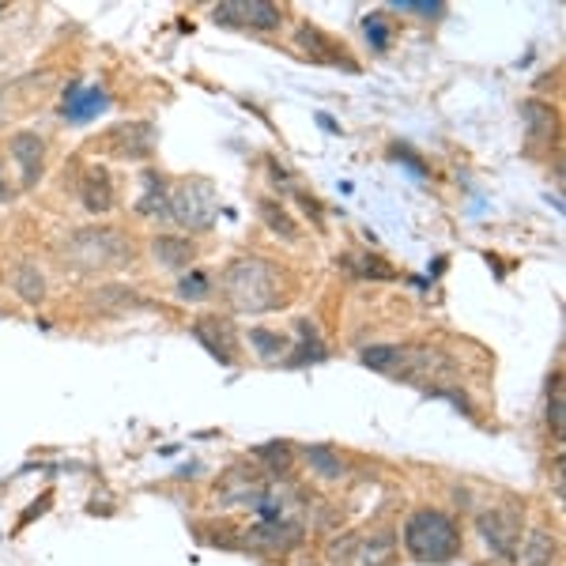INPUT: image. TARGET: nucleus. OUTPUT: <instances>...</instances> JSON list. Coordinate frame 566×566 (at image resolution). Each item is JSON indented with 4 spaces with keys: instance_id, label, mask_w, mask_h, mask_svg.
Instances as JSON below:
<instances>
[{
    "instance_id": "14",
    "label": "nucleus",
    "mask_w": 566,
    "mask_h": 566,
    "mask_svg": "<svg viewBox=\"0 0 566 566\" xmlns=\"http://www.w3.org/2000/svg\"><path fill=\"white\" fill-rule=\"evenodd\" d=\"M517 559L525 566H552L559 559V541H555L552 533H544V528H536V533H528L522 544H517Z\"/></svg>"
},
{
    "instance_id": "5",
    "label": "nucleus",
    "mask_w": 566,
    "mask_h": 566,
    "mask_svg": "<svg viewBox=\"0 0 566 566\" xmlns=\"http://www.w3.org/2000/svg\"><path fill=\"white\" fill-rule=\"evenodd\" d=\"M212 20L234 27V31H276L283 23V12L276 4H264V0H227L212 12Z\"/></svg>"
},
{
    "instance_id": "23",
    "label": "nucleus",
    "mask_w": 566,
    "mask_h": 566,
    "mask_svg": "<svg viewBox=\"0 0 566 566\" xmlns=\"http://www.w3.org/2000/svg\"><path fill=\"white\" fill-rule=\"evenodd\" d=\"M348 269L359 280H392V269L378 258H348Z\"/></svg>"
},
{
    "instance_id": "6",
    "label": "nucleus",
    "mask_w": 566,
    "mask_h": 566,
    "mask_svg": "<svg viewBox=\"0 0 566 566\" xmlns=\"http://www.w3.org/2000/svg\"><path fill=\"white\" fill-rule=\"evenodd\" d=\"M480 525V536L491 544V552L502 555V559H514L517 555V544H522V517L506 506H495V510H483L476 517Z\"/></svg>"
},
{
    "instance_id": "2",
    "label": "nucleus",
    "mask_w": 566,
    "mask_h": 566,
    "mask_svg": "<svg viewBox=\"0 0 566 566\" xmlns=\"http://www.w3.org/2000/svg\"><path fill=\"white\" fill-rule=\"evenodd\" d=\"M405 552L416 563H453L461 555V528L446 510L423 506L405 522Z\"/></svg>"
},
{
    "instance_id": "16",
    "label": "nucleus",
    "mask_w": 566,
    "mask_h": 566,
    "mask_svg": "<svg viewBox=\"0 0 566 566\" xmlns=\"http://www.w3.org/2000/svg\"><path fill=\"white\" fill-rule=\"evenodd\" d=\"M144 197L136 205V212L148 219H170V186L159 175H144Z\"/></svg>"
},
{
    "instance_id": "28",
    "label": "nucleus",
    "mask_w": 566,
    "mask_h": 566,
    "mask_svg": "<svg viewBox=\"0 0 566 566\" xmlns=\"http://www.w3.org/2000/svg\"><path fill=\"white\" fill-rule=\"evenodd\" d=\"M400 12H419V15H438L442 8L434 4V0H397Z\"/></svg>"
},
{
    "instance_id": "19",
    "label": "nucleus",
    "mask_w": 566,
    "mask_h": 566,
    "mask_svg": "<svg viewBox=\"0 0 566 566\" xmlns=\"http://www.w3.org/2000/svg\"><path fill=\"white\" fill-rule=\"evenodd\" d=\"M12 283H15V291H20V295H23L31 306H39V303H42V295H45V280H42V269H39V264L23 261L20 269H15Z\"/></svg>"
},
{
    "instance_id": "25",
    "label": "nucleus",
    "mask_w": 566,
    "mask_h": 566,
    "mask_svg": "<svg viewBox=\"0 0 566 566\" xmlns=\"http://www.w3.org/2000/svg\"><path fill=\"white\" fill-rule=\"evenodd\" d=\"M250 340H253V348L264 355V359H276V355L287 352V340H280L276 333H264V328H253Z\"/></svg>"
},
{
    "instance_id": "7",
    "label": "nucleus",
    "mask_w": 566,
    "mask_h": 566,
    "mask_svg": "<svg viewBox=\"0 0 566 566\" xmlns=\"http://www.w3.org/2000/svg\"><path fill=\"white\" fill-rule=\"evenodd\" d=\"M103 148L114 159H148L155 148V133L148 122H133V125H114L103 136Z\"/></svg>"
},
{
    "instance_id": "20",
    "label": "nucleus",
    "mask_w": 566,
    "mask_h": 566,
    "mask_svg": "<svg viewBox=\"0 0 566 566\" xmlns=\"http://www.w3.org/2000/svg\"><path fill=\"white\" fill-rule=\"evenodd\" d=\"M298 42H303V50H306L314 61H322V65H328V61H340L336 45L328 42L322 31H314V27H303V31H298Z\"/></svg>"
},
{
    "instance_id": "13",
    "label": "nucleus",
    "mask_w": 566,
    "mask_h": 566,
    "mask_svg": "<svg viewBox=\"0 0 566 566\" xmlns=\"http://www.w3.org/2000/svg\"><path fill=\"white\" fill-rule=\"evenodd\" d=\"M80 200H84L87 212H109L114 208V186H109V175L103 167H87L84 181H80Z\"/></svg>"
},
{
    "instance_id": "4",
    "label": "nucleus",
    "mask_w": 566,
    "mask_h": 566,
    "mask_svg": "<svg viewBox=\"0 0 566 566\" xmlns=\"http://www.w3.org/2000/svg\"><path fill=\"white\" fill-rule=\"evenodd\" d=\"M219 216L216 189L205 178H189L178 189H170V219L181 223L186 231H208Z\"/></svg>"
},
{
    "instance_id": "26",
    "label": "nucleus",
    "mask_w": 566,
    "mask_h": 566,
    "mask_svg": "<svg viewBox=\"0 0 566 566\" xmlns=\"http://www.w3.org/2000/svg\"><path fill=\"white\" fill-rule=\"evenodd\" d=\"M363 31H367V42L374 45V50H386L389 45V23L386 15H367V23H363Z\"/></svg>"
},
{
    "instance_id": "9",
    "label": "nucleus",
    "mask_w": 566,
    "mask_h": 566,
    "mask_svg": "<svg viewBox=\"0 0 566 566\" xmlns=\"http://www.w3.org/2000/svg\"><path fill=\"white\" fill-rule=\"evenodd\" d=\"M106 106H109V95L103 87H72L65 95V103H61V117H65V122L84 125V122H91V117L103 114Z\"/></svg>"
},
{
    "instance_id": "11",
    "label": "nucleus",
    "mask_w": 566,
    "mask_h": 566,
    "mask_svg": "<svg viewBox=\"0 0 566 566\" xmlns=\"http://www.w3.org/2000/svg\"><path fill=\"white\" fill-rule=\"evenodd\" d=\"M12 159L23 175V186H34L42 175V159H45V144L34 133H15L12 136Z\"/></svg>"
},
{
    "instance_id": "1",
    "label": "nucleus",
    "mask_w": 566,
    "mask_h": 566,
    "mask_svg": "<svg viewBox=\"0 0 566 566\" xmlns=\"http://www.w3.org/2000/svg\"><path fill=\"white\" fill-rule=\"evenodd\" d=\"M223 295L239 314H269L280 306V269L264 258H239L223 276Z\"/></svg>"
},
{
    "instance_id": "8",
    "label": "nucleus",
    "mask_w": 566,
    "mask_h": 566,
    "mask_svg": "<svg viewBox=\"0 0 566 566\" xmlns=\"http://www.w3.org/2000/svg\"><path fill=\"white\" fill-rule=\"evenodd\" d=\"M264 483L253 476L245 464H234L231 472H227L223 480H219V502H227V506H261V499H264Z\"/></svg>"
},
{
    "instance_id": "18",
    "label": "nucleus",
    "mask_w": 566,
    "mask_h": 566,
    "mask_svg": "<svg viewBox=\"0 0 566 566\" xmlns=\"http://www.w3.org/2000/svg\"><path fill=\"white\" fill-rule=\"evenodd\" d=\"M303 458H306V464H310V472H317L322 480H340V476H348V461H344L336 450H328V446H310Z\"/></svg>"
},
{
    "instance_id": "21",
    "label": "nucleus",
    "mask_w": 566,
    "mask_h": 566,
    "mask_svg": "<svg viewBox=\"0 0 566 566\" xmlns=\"http://www.w3.org/2000/svg\"><path fill=\"white\" fill-rule=\"evenodd\" d=\"M261 216H264V223H269L276 234H283L287 242H295V239H298V227L291 223V216L283 212L280 205H272V200H261Z\"/></svg>"
},
{
    "instance_id": "10",
    "label": "nucleus",
    "mask_w": 566,
    "mask_h": 566,
    "mask_svg": "<svg viewBox=\"0 0 566 566\" xmlns=\"http://www.w3.org/2000/svg\"><path fill=\"white\" fill-rule=\"evenodd\" d=\"M193 336L212 352V359H219L223 367H234V336H231V328H227V322H219V317H200L193 325Z\"/></svg>"
},
{
    "instance_id": "27",
    "label": "nucleus",
    "mask_w": 566,
    "mask_h": 566,
    "mask_svg": "<svg viewBox=\"0 0 566 566\" xmlns=\"http://www.w3.org/2000/svg\"><path fill=\"white\" fill-rule=\"evenodd\" d=\"M178 295L181 298H205L208 295V276L205 272H189V276H181Z\"/></svg>"
},
{
    "instance_id": "29",
    "label": "nucleus",
    "mask_w": 566,
    "mask_h": 566,
    "mask_svg": "<svg viewBox=\"0 0 566 566\" xmlns=\"http://www.w3.org/2000/svg\"><path fill=\"white\" fill-rule=\"evenodd\" d=\"M12 197V189H8V181H4V170H0V200H8Z\"/></svg>"
},
{
    "instance_id": "17",
    "label": "nucleus",
    "mask_w": 566,
    "mask_h": 566,
    "mask_svg": "<svg viewBox=\"0 0 566 566\" xmlns=\"http://www.w3.org/2000/svg\"><path fill=\"white\" fill-rule=\"evenodd\" d=\"M151 253H155V261L167 264V269H189L197 258V245L189 239H155Z\"/></svg>"
},
{
    "instance_id": "24",
    "label": "nucleus",
    "mask_w": 566,
    "mask_h": 566,
    "mask_svg": "<svg viewBox=\"0 0 566 566\" xmlns=\"http://www.w3.org/2000/svg\"><path fill=\"white\" fill-rule=\"evenodd\" d=\"M258 458L269 464L272 472H287L291 469V446L287 442H269L258 450Z\"/></svg>"
},
{
    "instance_id": "22",
    "label": "nucleus",
    "mask_w": 566,
    "mask_h": 566,
    "mask_svg": "<svg viewBox=\"0 0 566 566\" xmlns=\"http://www.w3.org/2000/svg\"><path fill=\"white\" fill-rule=\"evenodd\" d=\"M563 423H566V416H563V374H555L552 392H547V427H552L555 438H563Z\"/></svg>"
},
{
    "instance_id": "3",
    "label": "nucleus",
    "mask_w": 566,
    "mask_h": 566,
    "mask_svg": "<svg viewBox=\"0 0 566 566\" xmlns=\"http://www.w3.org/2000/svg\"><path fill=\"white\" fill-rule=\"evenodd\" d=\"M133 258V242L117 227H84L65 242V261L84 272H103Z\"/></svg>"
},
{
    "instance_id": "12",
    "label": "nucleus",
    "mask_w": 566,
    "mask_h": 566,
    "mask_svg": "<svg viewBox=\"0 0 566 566\" xmlns=\"http://www.w3.org/2000/svg\"><path fill=\"white\" fill-rule=\"evenodd\" d=\"M250 541L264 547V552H287V547H295L303 541V528L291 522V517H283V522H261L250 533Z\"/></svg>"
},
{
    "instance_id": "15",
    "label": "nucleus",
    "mask_w": 566,
    "mask_h": 566,
    "mask_svg": "<svg viewBox=\"0 0 566 566\" xmlns=\"http://www.w3.org/2000/svg\"><path fill=\"white\" fill-rule=\"evenodd\" d=\"M359 563L363 566H392L397 563V536H392V528H378V533L363 541Z\"/></svg>"
}]
</instances>
